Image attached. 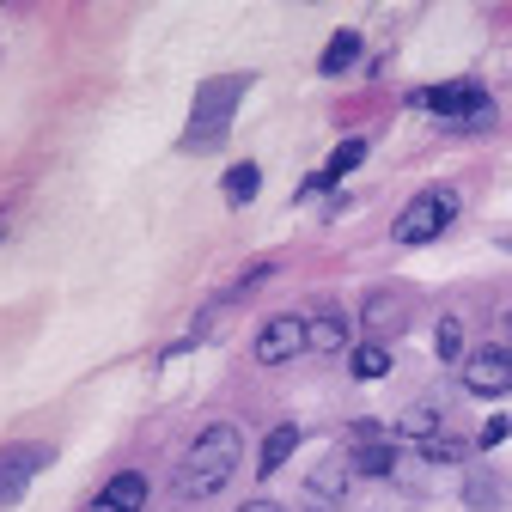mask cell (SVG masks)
Segmentation results:
<instances>
[{"mask_svg":"<svg viewBox=\"0 0 512 512\" xmlns=\"http://www.w3.org/2000/svg\"><path fill=\"white\" fill-rule=\"evenodd\" d=\"M305 354V324L299 317H269L263 330H256V360L263 366H287Z\"/></svg>","mask_w":512,"mask_h":512,"instance_id":"obj_9","label":"cell"},{"mask_svg":"<svg viewBox=\"0 0 512 512\" xmlns=\"http://www.w3.org/2000/svg\"><path fill=\"white\" fill-rule=\"evenodd\" d=\"M0 238H7V214H0Z\"/></svg>","mask_w":512,"mask_h":512,"instance_id":"obj_24","label":"cell"},{"mask_svg":"<svg viewBox=\"0 0 512 512\" xmlns=\"http://www.w3.org/2000/svg\"><path fill=\"white\" fill-rule=\"evenodd\" d=\"M500 439H512V421H506V415H494V421L482 427V445H500Z\"/></svg>","mask_w":512,"mask_h":512,"instance_id":"obj_22","label":"cell"},{"mask_svg":"<svg viewBox=\"0 0 512 512\" xmlns=\"http://www.w3.org/2000/svg\"><path fill=\"white\" fill-rule=\"evenodd\" d=\"M49 458H55V445H43V439H31V445H7V452H0V506H13V500L31 488V476L49 470Z\"/></svg>","mask_w":512,"mask_h":512,"instance_id":"obj_5","label":"cell"},{"mask_svg":"<svg viewBox=\"0 0 512 512\" xmlns=\"http://www.w3.org/2000/svg\"><path fill=\"white\" fill-rule=\"evenodd\" d=\"M397 433H403V439H415V445H433V439H439V409H433V403H415V409H403Z\"/></svg>","mask_w":512,"mask_h":512,"instance_id":"obj_14","label":"cell"},{"mask_svg":"<svg viewBox=\"0 0 512 512\" xmlns=\"http://www.w3.org/2000/svg\"><path fill=\"white\" fill-rule=\"evenodd\" d=\"M464 500H476V506H494V500H500V488H494L488 476H470V482H464Z\"/></svg>","mask_w":512,"mask_h":512,"instance_id":"obj_21","label":"cell"},{"mask_svg":"<svg viewBox=\"0 0 512 512\" xmlns=\"http://www.w3.org/2000/svg\"><path fill=\"white\" fill-rule=\"evenodd\" d=\"M348 439H354V452H348L354 476H391V470H397V445L384 439V427L354 421V427H348Z\"/></svg>","mask_w":512,"mask_h":512,"instance_id":"obj_7","label":"cell"},{"mask_svg":"<svg viewBox=\"0 0 512 512\" xmlns=\"http://www.w3.org/2000/svg\"><path fill=\"white\" fill-rule=\"evenodd\" d=\"M238 458H244V433H238L232 421L202 427L196 439H189L183 464H177V482H171V488H177V500H208V494H220V488L232 482Z\"/></svg>","mask_w":512,"mask_h":512,"instance_id":"obj_1","label":"cell"},{"mask_svg":"<svg viewBox=\"0 0 512 512\" xmlns=\"http://www.w3.org/2000/svg\"><path fill=\"white\" fill-rule=\"evenodd\" d=\"M348 476H354L348 458H324V464L305 476L299 506H305V512H342V500H348Z\"/></svg>","mask_w":512,"mask_h":512,"instance_id":"obj_6","label":"cell"},{"mask_svg":"<svg viewBox=\"0 0 512 512\" xmlns=\"http://www.w3.org/2000/svg\"><path fill=\"white\" fill-rule=\"evenodd\" d=\"M293 445H299V427H287V421H281V427L263 439V458H256V470H263V476H275V470L293 458Z\"/></svg>","mask_w":512,"mask_h":512,"instance_id":"obj_13","label":"cell"},{"mask_svg":"<svg viewBox=\"0 0 512 512\" xmlns=\"http://www.w3.org/2000/svg\"><path fill=\"white\" fill-rule=\"evenodd\" d=\"M348 366H354V378H384V372H391V348H384V342H360Z\"/></svg>","mask_w":512,"mask_h":512,"instance_id":"obj_18","label":"cell"},{"mask_svg":"<svg viewBox=\"0 0 512 512\" xmlns=\"http://www.w3.org/2000/svg\"><path fill=\"white\" fill-rule=\"evenodd\" d=\"M305 348L311 354H342L348 348V317L342 311H317L311 324H305Z\"/></svg>","mask_w":512,"mask_h":512,"instance_id":"obj_12","label":"cell"},{"mask_svg":"<svg viewBox=\"0 0 512 512\" xmlns=\"http://www.w3.org/2000/svg\"><path fill=\"white\" fill-rule=\"evenodd\" d=\"M354 61H360V31H336L324 49V74H348Z\"/></svg>","mask_w":512,"mask_h":512,"instance_id":"obj_16","label":"cell"},{"mask_svg":"<svg viewBox=\"0 0 512 512\" xmlns=\"http://www.w3.org/2000/svg\"><path fill=\"white\" fill-rule=\"evenodd\" d=\"M415 110H439L445 122L458 128H488L494 122V98L476 86V80H452V86H433V92H409Z\"/></svg>","mask_w":512,"mask_h":512,"instance_id":"obj_2","label":"cell"},{"mask_svg":"<svg viewBox=\"0 0 512 512\" xmlns=\"http://www.w3.org/2000/svg\"><path fill=\"white\" fill-rule=\"evenodd\" d=\"M433 342H439V360H464V324H458V317H439Z\"/></svg>","mask_w":512,"mask_h":512,"instance_id":"obj_19","label":"cell"},{"mask_svg":"<svg viewBox=\"0 0 512 512\" xmlns=\"http://www.w3.org/2000/svg\"><path fill=\"white\" fill-rule=\"evenodd\" d=\"M452 220H458V189H421V196L397 214L391 238H397V244H433Z\"/></svg>","mask_w":512,"mask_h":512,"instance_id":"obj_3","label":"cell"},{"mask_svg":"<svg viewBox=\"0 0 512 512\" xmlns=\"http://www.w3.org/2000/svg\"><path fill=\"white\" fill-rule=\"evenodd\" d=\"M360 159H366V141H342V147L330 153V165H324V171H317V177H311L305 189H324V183H336V177H348V171H354Z\"/></svg>","mask_w":512,"mask_h":512,"instance_id":"obj_15","label":"cell"},{"mask_svg":"<svg viewBox=\"0 0 512 512\" xmlns=\"http://www.w3.org/2000/svg\"><path fill=\"white\" fill-rule=\"evenodd\" d=\"M421 458H433V464H458V458H464V445H458V439H445V433H439L433 445H421Z\"/></svg>","mask_w":512,"mask_h":512,"instance_id":"obj_20","label":"cell"},{"mask_svg":"<svg viewBox=\"0 0 512 512\" xmlns=\"http://www.w3.org/2000/svg\"><path fill=\"white\" fill-rule=\"evenodd\" d=\"M147 506V476L141 470H122V476H110L98 494H92V506H80V512H141Z\"/></svg>","mask_w":512,"mask_h":512,"instance_id":"obj_10","label":"cell"},{"mask_svg":"<svg viewBox=\"0 0 512 512\" xmlns=\"http://www.w3.org/2000/svg\"><path fill=\"white\" fill-rule=\"evenodd\" d=\"M238 512H287V506H275V500H244Z\"/></svg>","mask_w":512,"mask_h":512,"instance_id":"obj_23","label":"cell"},{"mask_svg":"<svg viewBox=\"0 0 512 512\" xmlns=\"http://www.w3.org/2000/svg\"><path fill=\"white\" fill-rule=\"evenodd\" d=\"M244 74H226V80H208L202 92H196V122H189V135H183V147H208L220 128H232V110H238V98H244Z\"/></svg>","mask_w":512,"mask_h":512,"instance_id":"obj_4","label":"cell"},{"mask_svg":"<svg viewBox=\"0 0 512 512\" xmlns=\"http://www.w3.org/2000/svg\"><path fill=\"white\" fill-rule=\"evenodd\" d=\"M366 330H372V342H384V336H397V330H409V311H403V293H366Z\"/></svg>","mask_w":512,"mask_h":512,"instance_id":"obj_11","label":"cell"},{"mask_svg":"<svg viewBox=\"0 0 512 512\" xmlns=\"http://www.w3.org/2000/svg\"><path fill=\"white\" fill-rule=\"evenodd\" d=\"M464 384L476 397H506L512 391V348H476L464 360Z\"/></svg>","mask_w":512,"mask_h":512,"instance_id":"obj_8","label":"cell"},{"mask_svg":"<svg viewBox=\"0 0 512 512\" xmlns=\"http://www.w3.org/2000/svg\"><path fill=\"white\" fill-rule=\"evenodd\" d=\"M220 189H226V202H250L256 189H263V171H256V165H226Z\"/></svg>","mask_w":512,"mask_h":512,"instance_id":"obj_17","label":"cell"}]
</instances>
